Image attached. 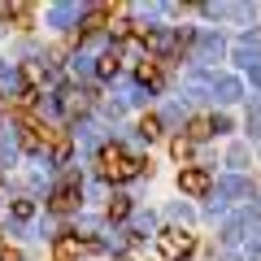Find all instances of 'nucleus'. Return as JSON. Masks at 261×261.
Instances as JSON below:
<instances>
[{
    "label": "nucleus",
    "mask_w": 261,
    "mask_h": 261,
    "mask_svg": "<svg viewBox=\"0 0 261 261\" xmlns=\"http://www.w3.org/2000/svg\"><path fill=\"white\" fill-rule=\"evenodd\" d=\"M0 261H22V252L18 248H0Z\"/></svg>",
    "instance_id": "nucleus-15"
},
{
    "label": "nucleus",
    "mask_w": 261,
    "mask_h": 261,
    "mask_svg": "<svg viewBox=\"0 0 261 261\" xmlns=\"http://www.w3.org/2000/svg\"><path fill=\"white\" fill-rule=\"evenodd\" d=\"M140 83L161 87V61H157V57H144V61H140Z\"/></svg>",
    "instance_id": "nucleus-7"
},
{
    "label": "nucleus",
    "mask_w": 261,
    "mask_h": 261,
    "mask_svg": "<svg viewBox=\"0 0 261 261\" xmlns=\"http://www.w3.org/2000/svg\"><path fill=\"white\" fill-rule=\"evenodd\" d=\"M140 135H144V140H157V135H161V118H157V113H144V118H140Z\"/></svg>",
    "instance_id": "nucleus-9"
},
{
    "label": "nucleus",
    "mask_w": 261,
    "mask_h": 261,
    "mask_svg": "<svg viewBox=\"0 0 261 261\" xmlns=\"http://www.w3.org/2000/svg\"><path fill=\"white\" fill-rule=\"evenodd\" d=\"M113 74H118V53L100 57V79H113Z\"/></svg>",
    "instance_id": "nucleus-11"
},
{
    "label": "nucleus",
    "mask_w": 261,
    "mask_h": 261,
    "mask_svg": "<svg viewBox=\"0 0 261 261\" xmlns=\"http://www.w3.org/2000/svg\"><path fill=\"white\" fill-rule=\"evenodd\" d=\"M79 192H83V187H79V178H65V183L53 192V209H57V214H70V209L79 205Z\"/></svg>",
    "instance_id": "nucleus-5"
},
{
    "label": "nucleus",
    "mask_w": 261,
    "mask_h": 261,
    "mask_svg": "<svg viewBox=\"0 0 261 261\" xmlns=\"http://www.w3.org/2000/svg\"><path fill=\"white\" fill-rule=\"evenodd\" d=\"M192 235H187V231H166V235H161V240H157V248H161V257H166V261H178V257H187V252H192Z\"/></svg>",
    "instance_id": "nucleus-3"
},
{
    "label": "nucleus",
    "mask_w": 261,
    "mask_h": 261,
    "mask_svg": "<svg viewBox=\"0 0 261 261\" xmlns=\"http://www.w3.org/2000/svg\"><path fill=\"white\" fill-rule=\"evenodd\" d=\"M187 152H192V144H187V140H174V157H178V161H183V157H187Z\"/></svg>",
    "instance_id": "nucleus-14"
},
{
    "label": "nucleus",
    "mask_w": 261,
    "mask_h": 261,
    "mask_svg": "<svg viewBox=\"0 0 261 261\" xmlns=\"http://www.w3.org/2000/svg\"><path fill=\"white\" fill-rule=\"evenodd\" d=\"M144 170L140 157H130L126 148H118V144H109V148H100V174L113 178V183H126V178H135Z\"/></svg>",
    "instance_id": "nucleus-1"
},
{
    "label": "nucleus",
    "mask_w": 261,
    "mask_h": 261,
    "mask_svg": "<svg viewBox=\"0 0 261 261\" xmlns=\"http://www.w3.org/2000/svg\"><path fill=\"white\" fill-rule=\"evenodd\" d=\"M61 109H65V113H83V109H87V92L65 87V92H61Z\"/></svg>",
    "instance_id": "nucleus-8"
},
{
    "label": "nucleus",
    "mask_w": 261,
    "mask_h": 261,
    "mask_svg": "<svg viewBox=\"0 0 261 261\" xmlns=\"http://www.w3.org/2000/svg\"><path fill=\"white\" fill-rule=\"evenodd\" d=\"M100 244L96 240H79V235H61L57 240V261H74L79 252H96Z\"/></svg>",
    "instance_id": "nucleus-4"
},
{
    "label": "nucleus",
    "mask_w": 261,
    "mask_h": 261,
    "mask_svg": "<svg viewBox=\"0 0 261 261\" xmlns=\"http://www.w3.org/2000/svg\"><path fill=\"white\" fill-rule=\"evenodd\" d=\"M218 92H222V100H235V96H240V83H235V79H222Z\"/></svg>",
    "instance_id": "nucleus-13"
},
{
    "label": "nucleus",
    "mask_w": 261,
    "mask_h": 261,
    "mask_svg": "<svg viewBox=\"0 0 261 261\" xmlns=\"http://www.w3.org/2000/svg\"><path fill=\"white\" fill-rule=\"evenodd\" d=\"M31 214H35V205H31V200H13V218H18V222H27Z\"/></svg>",
    "instance_id": "nucleus-12"
},
{
    "label": "nucleus",
    "mask_w": 261,
    "mask_h": 261,
    "mask_svg": "<svg viewBox=\"0 0 261 261\" xmlns=\"http://www.w3.org/2000/svg\"><path fill=\"white\" fill-rule=\"evenodd\" d=\"M126 214H130V200H126V196H113V200H109V218H113V222H122Z\"/></svg>",
    "instance_id": "nucleus-10"
},
{
    "label": "nucleus",
    "mask_w": 261,
    "mask_h": 261,
    "mask_svg": "<svg viewBox=\"0 0 261 261\" xmlns=\"http://www.w3.org/2000/svg\"><path fill=\"white\" fill-rule=\"evenodd\" d=\"M214 130H218V122L200 113V118H192V122H187V140H209Z\"/></svg>",
    "instance_id": "nucleus-6"
},
{
    "label": "nucleus",
    "mask_w": 261,
    "mask_h": 261,
    "mask_svg": "<svg viewBox=\"0 0 261 261\" xmlns=\"http://www.w3.org/2000/svg\"><path fill=\"white\" fill-rule=\"evenodd\" d=\"M178 187H183V196H192V200H200V196H209V187H214V178H209V170H200V166H187L183 174H178Z\"/></svg>",
    "instance_id": "nucleus-2"
}]
</instances>
